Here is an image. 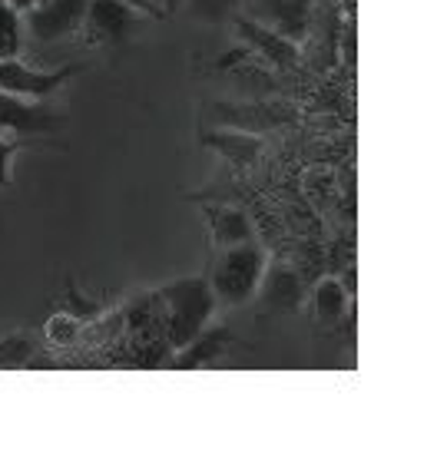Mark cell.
Wrapping results in <instances>:
<instances>
[{
  "instance_id": "cell-1",
  "label": "cell",
  "mask_w": 447,
  "mask_h": 463,
  "mask_svg": "<svg viewBox=\"0 0 447 463\" xmlns=\"http://www.w3.org/2000/svg\"><path fill=\"white\" fill-rule=\"evenodd\" d=\"M156 308L163 311V338L166 345L179 351L209 328L215 315V295L209 288V279L193 275V279H176L156 291Z\"/></svg>"
},
{
  "instance_id": "cell-2",
  "label": "cell",
  "mask_w": 447,
  "mask_h": 463,
  "mask_svg": "<svg viewBox=\"0 0 447 463\" xmlns=\"http://www.w3.org/2000/svg\"><path fill=\"white\" fill-rule=\"evenodd\" d=\"M265 261H269V251L255 239L215 249L213 269H209V288L215 295V305H225V308L245 305L259 288Z\"/></svg>"
},
{
  "instance_id": "cell-3",
  "label": "cell",
  "mask_w": 447,
  "mask_h": 463,
  "mask_svg": "<svg viewBox=\"0 0 447 463\" xmlns=\"http://www.w3.org/2000/svg\"><path fill=\"white\" fill-rule=\"evenodd\" d=\"M213 119L225 129H243V133L265 136L272 129H282V126H292L299 119V109L292 103H279L272 97H259V99H245V103H213Z\"/></svg>"
},
{
  "instance_id": "cell-4",
  "label": "cell",
  "mask_w": 447,
  "mask_h": 463,
  "mask_svg": "<svg viewBox=\"0 0 447 463\" xmlns=\"http://www.w3.org/2000/svg\"><path fill=\"white\" fill-rule=\"evenodd\" d=\"M87 4L90 0H37L33 7L20 14V24L33 40L53 43V40H63L83 30Z\"/></svg>"
},
{
  "instance_id": "cell-5",
  "label": "cell",
  "mask_w": 447,
  "mask_h": 463,
  "mask_svg": "<svg viewBox=\"0 0 447 463\" xmlns=\"http://www.w3.org/2000/svg\"><path fill=\"white\" fill-rule=\"evenodd\" d=\"M80 73V63H67L60 70H33L24 60L10 57L0 60V93H14L24 99H47L60 87H67L70 80Z\"/></svg>"
},
{
  "instance_id": "cell-6",
  "label": "cell",
  "mask_w": 447,
  "mask_h": 463,
  "mask_svg": "<svg viewBox=\"0 0 447 463\" xmlns=\"http://www.w3.org/2000/svg\"><path fill=\"white\" fill-rule=\"evenodd\" d=\"M233 24H235L239 40H243L245 47L252 50L255 57L262 60L269 70H275V73H289V70L299 67V60H301L299 43L285 40L282 33H275L272 27H265V24L245 17V14H239Z\"/></svg>"
},
{
  "instance_id": "cell-7",
  "label": "cell",
  "mask_w": 447,
  "mask_h": 463,
  "mask_svg": "<svg viewBox=\"0 0 447 463\" xmlns=\"http://www.w3.org/2000/svg\"><path fill=\"white\" fill-rule=\"evenodd\" d=\"M63 123H67V116L43 107L37 99L0 93V136H47L57 133Z\"/></svg>"
},
{
  "instance_id": "cell-8",
  "label": "cell",
  "mask_w": 447,
  "mask_h": 463,
  "mask_svg": "<svg viewBox=\"0 0 447 463\" xmlns=\"http://www.w3.org/2000/svg\"><path fill=\"white\" fill-rule=\"evenodd\" d=\"M311 10H315V0H249L245 17L259 20L301 47L311 33Z\"/></svg>"
},
{
  "instance_id": "cell-9",
  "label": "cell",
  "mask_w": 447,
  "mask_h": 463,
  "mask_svg": "<svg viewBox=\"0 0 447 463\" xmlns=\"http://www.w3.org/2000/svg\"><path fill=\"white\" fill-rule=\"evenodd\" d=\"M139 10L127 0H90L83 27L90 43H123L137 30Z\"/></svg>"
},
{
  "instance_id": "cell-10",
  "label": "cell",
  "mask_w": 447,
  "mask_h": 463,
  "mask_svg": "<svg viewBox=\"0 0 447 463\" xmlns=\"http://www.w3.org/2000/svg\"><path fill=\"white\" fill-rule=\"evenodd\" d=\"M255 291L262 295L265 308L272 311H299L301 301H305L299 271L292 265H285V261H265V271Z\"/></svg>"
},
{
  "instance_id": "cell-11",
  "label": "cell",
  "mask_w": 447,
  "mask_h": 463,
  "mask_svg": "<svg viewBox=\"0 0 447 463\" xmlns=\"http://www.w3.org/2000/svg\"><path fill=\"white\" fill-rule=\"evenodd\" d=\"M199 143L205 146V149H213V153H219L229 165H252L259 156L265 153V139L255 133H243V129H225V126H219V129H203V136H199Z\"/></svg>"
},
{
  "instance_id": "cell-12",
  "label": "cell",
  "mask_w": 447,
  "mask_h": 463,
  "mask_svg": "<svg viewBox=\"0 0 447 463\" xmlns=\"http://www.w3.org/2000/svg\"><path fill=\"white\" fill-rule=\"evenodd\" d=\"M235 345V335L229 328H203L185 347H179L173 357V367L179 371H193V367L213 364L215 357H223Z\"/></svg>"
},
{
  "instance_id": "cell-13",
  "label": "cell",
  "mask_w": 447,
  "mask_h": 463,
  "mask_svg": "<svg viewBox=\"0 0 447 463\" xmlns=\"http://www.w3.org/2000/svg\"><path fill=\"white\" fill-rule=\"evenodd\" d=\"M203 215H205V225H209V235H213L215 249H229V245L255 239L252 219H249L243 209H235V205H205Z\"/></svg>"
},
{
  "instance_id": "cell-14",
  "label": "cell",
  "mask_w": 447,
  "mask_h": 463,
  "mask_svg": "<svg viewBox=\"0 0 447 463\" xmlns=\"http://www.w3.org/2000/svg\"><path fill=\"white\" fill-rule=\"evenodd\" d=\"M311 308H315V318L319 325H338L348 311V291L338 279H321L311 291Z\"/></svg>"
},
{
  "instance_id": "cell-15",
  "label": "cell",
  "mask_w": 447,
  "mask_h": 463,
  "mask_svg": "<svg viewBox=\"0 0 447 463\" xmlns=\"http://www.w3.org/2000/svg\"><path fill=\"white\" fill-rule=\"evenodd\" d=\"M43 335H47V341L53 347H73L83 338V321H80L77 315H70V311H57V315L47 318Z\"/></svg>"
},
{
  "instance_id": "cell-16",
  "label": "cell",
  "mask_w": 447,
  "mask_h": 463,
  "mask_svg": "<svg viewBox=\"0 0 447 463\" xmlns=\"http://www.w3.org/2000/svg\"><path fill=\"white\" fill-rule=\"evenodd\" d=\"M20 43H24V24H20V14L10 7V4L0 0V60L17 57Z\"/></svg>"
},
{
  "instance_id": "cell-17",
  "label": "cell",
  "mask_w": 447,
  "mask_h": 463,
  "mask_svg": "<svg viewBox=\"0 0 447 463\" xmlns=\"http://www.w3.org/2000/svg\"><path fill=\"white\" fill-rule=\"evenodd\" d=\"M37 357V345L27 335H10L0 341V371H14V367H27Z\"/></svg>"
},
{
  "instance_id": "cell-18",
  "label": "cell",
  "mask_w": 447,
  "mask_h": 463,
  "mask_svg": "<svg viewBox=\"0 0 447 463\" xmlns=\"http://www.w3.org/2000/svg\"><path fill=\"white\" fill-rule=\"evenodd\" d=\"M24 146L27 143H24L20 136H14V139H4V136H0V185L14 183V179H10V163H14V156H17Z\"/></svg>"
},
{
  "instance_id": "cell-19",
  "label": "cell",
  "mask_w": 447,
  "mask_h": 463,
  "mask_svg": "<svg viewBox=\"0 0 447 463\" xmlns=\"http://www.w3.org/2000/svg\"><path fill=\"white\" fill-rule=\"evenodd\" d=\"M239 0H193L195 14H203V17H223L225 10H233Z\"/></svg>"
},
{
  "instance_id": "cell-20",
  "label": "cell",
  "mask_w": 447,
  "mask_h": 463,
  "mask_svg": "<svg viewBox=\"0 0 447 463\" xmlns=\"http://www.w3.org/2000/svg\"><path fill=\"white\" fill-rule=\"evenodd\" d=\"M4 4H10V7L17 10V14H24V10H30L33 4H37V0H4Z\"/></svg>"
},
{
  "instance_id": "cell-21",
  "label": "cell",
  "mask_w": 447,
  "mask_h": 463,
  "mask_svg": "<svg viewBox=\"0 0 447 463\" xmlns=\"http://www.w3.org/2000/svg\"><path fill=\"white\" fill-rule=\"evenodd\" d=\"M355 4H358V0H338V7L345 10L348 17H355Z\"/></svg>"
},
{
  "instance_id": "cell-22",
  "label": "cell",
  "mask_w": 447,
  "mask_h": 463,
  "mask_svg": "<svg viewBox=\"0 0 447 463\" xmlns=\"http://www.w3.org/2000/svg\"><path fill=\"white\" fill-rule=\"evenodd\" d=\"M179 4H183V0H159V7H163L166 14H173V10L179 7Z\"/></svg>"
}]
</instances>
